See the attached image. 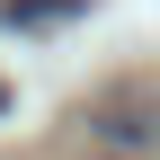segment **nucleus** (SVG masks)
<instances>
[{"instance_id": "nucleus-1", "label": "nucleus", "mask_w": 160, "mask_h": 160, "mask_svg": "<svg viewBox=\"0 0 160 160\" xmlns=\"http://www.w3.org/2000/svg\"><path fill=\"white\" fill-rule=\"evenodd\" d=\"M98 133H107V142L125 151V160H142V151L160 142V125H151V116H133V107H116V116H107V125H98Z\"/></svg>"}, {"instance_id": "nucleus-2", "label": "nucleus", "mask_w": 160, "mask_h": 160, "mask_svg": "<svg viewBox=\"0 0 160 160\" xmlns=\"http://www.w3.org/2000/svg\"><path fill=\"white\" fill-rule=\"evenodd\" d=\"M0 116H9V80H0Z\"/></svg>"}, {"instance_id": "nucleus-3", "label": "nucleus", "mask_w": 160, "mask_h": 160, "mask_svg": "<svg viewBox=\"0 0 160 160\" xmlns=\"http://www.w3.org/2000/svg\"><path fill=\"white\" fill-rule=\"evenodd\" d=\"M107 160H125V151H107Z\"/></svg>"}]
</instances>
